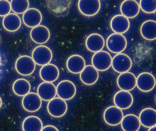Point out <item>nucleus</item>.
Here are the masks:
<instances>
[{
	"label": "nucleus",
	"instance_id": "nucleus-1",
	"mask_svg": "<svg viewBox=\"0 0 156 131\" xmlns=\"http://www.w3.org/2000/svg\"><path fill=\"white\" fill-rule=\"evenodd\" d=\"M15 67L19 74L22 76H29L34 72L36 64L30 56L22 55L16 60Z\"/></svg>",
	"mask_w": 156,
	"mask_h": 131
},
{
	"label": "nucleus",
	"instance_id": "nucleus-2",
	"mask_svg": "<svg viewBox=\"0 0 156 131\" xmlns=\"http://www.w3.org/2000/svg\"><path fill=\"white\" fill-rule=\"evenodd\" d=\"M106 44L107 48L111 52L119 54L126 48L127 40L123 35L114 33L108 37Z\"/></svg>",
	"mask_w": 156,
	"mask_h": 131
},
{
	"label": "nucleus",
	"instance_id": "nucleus-3",
	"mask_svg": "<svg viewBox=\"0 0 156 131\" xmlns=\"http://www.w3.org/2000/svg\"><path fill=\"white\" fill-rule=\"evenodd\" d=\"M73 0H46L47 6L50 11L57 16L67 15Z\"/></svg>",
	"mask_w": 156,
	"mask_h": 131
},
{
	"label": "nucleus",
	"instance_id": "nucleus-4",
	"mask_svg": "<svg viewBox=\"0 0 156 131\" xmlns=\"http://www.w3.org/2000/svg\"><path fill=\"white\" fill-rule=\"evenodd\" d=\"M112 57L105 51H99L92 56V65L99 71H105L111 67Z\"/></svg>",
	"mask_w": 156,
	"mask_h": 131
},
{
	"label": "nucleus",
	"instance_id": "nucleus-5",
	"mask_svg": "<svg viewBox=\"0 0 156 131\" xmlns=\"http://www.w3.org/2000/svg\"><path fill=\"white\" fill-rule=\"evenodd\" d=\"M32 58L36 64L43 66L49 64L53 58V53L50 48L46 46H39L32 51Z\"/></svg>",
	"mask_w": 156,
	"mask_h": 131
},
{
	"label": "nucleus",
	"instance_id": "nucleus-6",
	"mask_svg": "<svg viewBox=\"0 0 156 131\" xmlns=\"http://www.w3.org/2000/svg\"><path fill=\"white\" fill-rule=\"evenodd\" d=\"M47 109L51 117L60 118L66 114L68 107L64 100L60 97H54L49 101Z\"/></svg>",
	"mask_w": 156,
	"mask_h": 131
},
{
	"label": "nucleus",
	"instance_id": "nucleus-7",
	"mask_svg": "<svg viewBox=\"0 0 156 131\" xmlns=\"http://www.w3.org/2000/svg\"><path fill=\"white\" fill-rule=\"evenodd\" d=\"M111 66L115 72L121 74L128 72L131 69L132 61L128 55L119 53L112 59Z\"/></svg>",
	"mask_w": 156,
	"mask_h": 131
},
{
	"label": "nucleus",
	"instance_id": "nucleus-8",
	"mask_svg": "<svg viewBox=\"0 0 156 131\" xmlns=\"http://www.w3.org/2000/svg\"><path fill=\"white\" fill-rule=\"evenodd\" d=\"M77 89L76 85L70 81H61L56 87V94L58 97L66 100H70L76 96Z\"/></svg>",
	"mask_w": 156,
	"mask_h": 131
},
{
	"label": "nucleus",
	"instance_id": "nucleus-9",
	"mask_svg": "<svg viewBox=\"0 0 156 131\" xmlns=\"http://www.w3.org/2000/svg\"><path fill=\"white\" fill-rule=\"evenodd\" d=\"M78 8L80 12L86 16H93L99 12L100 0H79Z\"/></svg>",
	"mask_w": 156,
	"mask_h": 131
},
{
	"label": "nucleus",
	"instance_id": "nucleus-10",
	"mask_svg": "<svg viewBox=\"0 0 156 131\" xmlns=\"http://www.w3.org/2000/svg\"><path fill=\"white\" fill-rule=\"evenodd\" d=\"M23 109L29 112H35L39 110L42 106V99L37 93H28L23 96L22 100Z\"/></svg>",
	"mask_w": 156,
	"mask_h": 131
},
{
	"label": "nucleus",
	"instance_id": "nucleus-11",
	"mask_svg": "<svg viewBox=\"0 0 156 131\" xmlns=\"http://www.w3.org/2000/svg\"><path fill=\"white\" fill-rule=\"evenodd\" d=\"M123 116L122 110L116 106H110L104 112L105 122L111 126H116L120 124Z\"/></svg>",
	"mask_w": 156,
	"mask_h": 131
},
{
	"label": "nucleus",
	"instance_id": "nucleus-12",
	"mask_svg": "<svg viewBox=\"0 0 156 131\" xmlns=\"http://www.w3.org/2000/svg\"><path fill=\"white\" fill-rule=\"evenodd\" d=\"M23 23L29 28H33L40 25L42 21V15L36 8H28L22 16Z\"/></svg>",
	"mask_w": 156,
	"mask_h": 131
},
{
	"label": "nucleus",
	"instance_id": "nucleus-13",
	"mask_svg": "<svg viewBox=\"0 0 156 131\" xmlns=\"http://www.w3.org/2000/svg\"><path fill=\"white\" fill-rule=\"evenodd\" d=\"M156 85L154 76L149 72H143L136 78L137 88L143 92H149L153 89Z\"/></svg>",
	"mask_w": 156,
	"mask_h": 131
},
{
	"label": "nucleus",
	"instance_id": "nucleus-14",
	"mask_svg": "<svg viewBox=\"0 0 156 131\" xmlns=\"http://www.w3.org/2000/svg\"><path fill=\"white\" fill-rule=\"evenodd\" d=\"M114 102L115 106L121 110H126L132 105L133 97L129 91L122 90L115 95Z\"/></svg>",
	"mask_w": 156,
	"mask_h": 131
},
{
	"label": "nucleus",
	"instance_id": "nucleus-15",
	"mask_svg": "<svg viewBox=\"0 0 156 131\" xmlns=\"http://www.w3.org/2000/svg\"><path fill=\"white\" fill-rule=\"evenodd\" d=\"M30 36L33 42L38 44H43L49 41L50 33L46 26L39 25L32 29Z\"/></svg>",
	"mask_w": 156,
	"mask_h": 131
},
{
	"label": "nucleus",
	"instance_id": "nucleus-16",
	"mask_svg": "<svg viewBox=\"0 0 156 131\" xmlns=\"http://www.w3.org/2000/svg\"><path fill=\"white\" fill-rule=\"evenodd\" d=\"M117 84L122 90L131 91L136 86V78L133 73L129 71L121 73L118 77Z\"/></svg>",
	"mask_w": 156,
	"mask_h": 131
},
{
	"label": "nucleus",
	"instance_id": "nucleus-17",
	"mask_svg": "<svg viewBox=\"0 0 156 131\" xmlns=\"http://www.w3.org/2000/svg\"><path fill=\"white\" fill-rule=\"evenodd\" d=\"M60 74L59 69L57 66L52 64H48L42 66L40 70V77L44 82L53 83L55 82Z\"/></svg>",
	"mask_w": 156,
	"mask_h": 131
},
{
	"label": "nucleus",
	"instance_id": "nucleus-18",
	"mask_svg": "<svg viewBox=\"0 0 156 131\" xmlns=\"http://www.w3.org/2000/svg\"><path fill=\"white\" fill-rule=\"evenodd\" d=\"M111 28L115 33L123 34L126 33L130 28L129 19L122 15H115L111 21Z\"/></svg>",
	"mask_w": 156,
	"mask_h": 131
},
{
	"label": "nucleus",
	"instance_id": "nucleus-19",
	"mask_svg": "<svg viewBox=\"0 0 156 131\" xmlns=\"http://www.w3.org/2000/svg\"><path fill=\"white\" fill-rule=\"evenodd\" d=\"M139 4L136 0H124L121 4V14L128 19L134 18L140 12Z\"/></svg>",
	"mask_w": 156,
	"mask_h": 131
},
{
	"label": "nucleus",
	"instance_id": "nucleus-20",
	"mask_svg": "<svg viewBox=\"0 0 156 131\" xmlns=\"http://www.w3.org/2000/svg\"><path fill=\"white\" fill-rule=\"evenodd\" d=\"M80 74V78L82 83L88 86L94 84L99 78L98 71L91 65L85 66Z\"/></svg>",
	"mask_w": 156,
	"mask_h": 131
},
{
	"label": "nucleus",
	"instance_id": "nucleus-21",
	"mask_svg": "<svg viewBox=\"0 0 156 131\" xmlns=\"http://www.w3.org/2000/svg\"><path fill=\"white\" fill-rule=\"evenodd\" d=\"M85 46L88 51L92 53H97L104 48L105 40L101 35L98 33H92L87 37L85 41Z\"/></svg>",
	"mask_w": 156,
	"mask_h": 131
},
{
	"label": "nucleus",
	"instance_id": "nucleus-22",
	"mask_svg": "<svg viewBox=\"0 0 156 131\" xmlns=\"http://www.w3.org/2000/svg\"><path fill=\"white\" fill-rule=\"evenodd\" d=\"M85 61L81 55L75 54L70 56L66 62L68 71L73 74H80L85 68Z\"/></svg>",
	"mask_w": 156,
	"mask_h": 131
},
{
	"label": "nucleus",
	"instance_id": "nucleus-23",
	"mask_svg": "<svg viewBox=\"0 0 156 131\" xmlns=\"http://www.w3.org/2000/svg\"><path fill=\"white\" fill-rule=\"evenodd\" d=\"M37 92L41 98L46 102H49L57 95L56 88L55 84L47 82H44L39 84Z\"/></svg>",
	"mask_w": 156,
	"mask_h": 131
},
{
	"label": "nucleus",
	"instance_id": "nucleus-24",
	"mask_svg": "<svg viewBox=\"0 0 156 131\" xmlns=\"http://www.w3.org/2000/svg\"><path fill=\"white\" fill-rule=\"evenodd\" d=\"M4 28L9 32H14L19 30L21 26L20 17L16 14H8L2 20Z\"/></svg>",
	"mask_w": 156,
	"mask_h": 131
},
{
	"label": "nucleus",
	"instance_id": "nucleus-25",
	"mask_svg": "<svg viewBox=\"0 0 156 131\" xmlns=\"http://www.w3.org/2000/svg\"><path fill=\"white\" fill-rule=\"evenodd\" d=\"M139 119L144 127L150 128L156 125V111L151 108L143 109L139 114Z\"/></svg>",
	"mask_w": 156,
	"mask_h": 131
},
{
	"label": "nucleus",
	"instance_id": "nucleus-26",
	"mask_svg": "<svg viewBox=\"0 0 156 131\" xmlns=\"http://www.w3.org/2000/svg\"><path fill=\"white\" fill-rule=\"evenodd\" d=\"M121 124L122 129L125 131H139L141 125L139 117L134 114L123 116Z\"/></svg>",
	"mask_w": 156,
	"mask_h": 131
},
{
	"label": "nucleus",
	"instance_id": "nucleus-27",
	"mask_svg": "<svg viewBox=\"0 0 156 131\" xmlns=\"http://www.w3.org/2000/svg\"><path fill=\"white\" fill-rule=\"evenodd\" d=\"M142 37L149 41L154 40L156 39V22L148 20L142 23L140 28Z\"/></svg>",
	"mask_w": 156,
	"mask_h": 131
},
{
	"label": "nucleus",
	"instance_id": "nucleus-28",
	"mask_svg": "<svg viewBox=\"0 0 156 131\" xmlns=\"http://www.w3.org/2000/svg\"><path fill=\"white\" fill-rule=\"evenodd\" d=\"M42 121L36 116L28 117L22 123V129L25 131H42Z\"/></svg>",
	"mask_w": 156,
	"mask_h": 131
},
{
	"label": "nucleus",
	"instance_id": "nucleus-29",
	"mask_svg": "<svg viewBox=\"0 0 156 131\" xmlns=\"http://www.w3.org/2000/svg\"><path fill=\"white\" fill-rule=\"evenodd\" d=\"M30 84L25 79H18L14 82L12 90L15 94L18 96L23 97L30 92Z\"/></svg>",
	"mask_w": 156,
	"mask_h": 131
},
{
	"label": "nucleus",
	"instance_id": "nucleus-30",
	"mask_svg": "<svg viewBox=\"0 0 156 131\" xmlns=\"http://www.w3.org/2000/svg\"><path fill=\"white\" fill-rule=\"evenodd\" d=\"M11 10L16 14H23L29 7V0H11Z\"/></svg>",
	"mask_w": 156,
	"mask_h": 131
},
{
	"label": "nucleus",
	"instance_id": "nucleus-31",
	"mask_svg": "<svg viewBox=\"0 0 156 131\" xmlns=\"http://www.w3.org/2000/svg\"><path fill=\"white\" fill-rule=\"evenodd\" d=\"M139 7L146 14H154L156 11V0H140Z\"/></svg>",
	"mask_w": 156,
	"mask_h": 131
},
{
	"label": "nucleus",
	"instance_id": "nucleus-32",
	"mask_svg": "<svg viewBox=\"0 0 156 131\" xmlns=\"http://www.w3.org/2000/svg\"><path fill=\"white\" fill-rule=\"evenodd\" d=\"M11 11V4L8 0H0V16H5Z\"/></svg>",
	"mask_w": 156,
	"mask_h": 131
},
{
	"label": "nucleus",
	"instance_id": "nucleus-33",
	"mask_svg": "<svg viewBox=\"0 0 156 131\" xmlns=\"http://www.w3.org/2000/svg\"><path fill=\"white\" fill-rule=\"evenodd\" d=\"M42 131H58V129H57L56 127H55V126H53V125H47L44 127H43Z\"/></svg>",
	"mask_w": 156,
	"mask_h": 131
},
{
	"label": "nucleus",
	"instance_id": "nucleus-34",
	"mask_svg": "<svg viewBox=\"0 0 156 131\" xmlns=\"http://www.w3.org/2000/svg\"><path fill=\"white\" fill-rule=\"evenodd\" d=\"M156 131V125L153 126L149 128V131Z\"/></svg>",
	"mask_w": 156,
	"mask_h": 131
},
{
	"label": "nucleus",
	"instance_id": "nucleus-35",
	"mask_svg": "<svg viewBox=\"0 0 156 131\" xmlns=\"http://www.w3.org/2000/svg\"><path fill=\"white\" fill-rule=\"evenodd\" d=\"M2 99H1V97H0V108H1V106H2Z\"/></svg>",
	"mask_w": 156,
	"mask_h": 131
}]
</instances>
